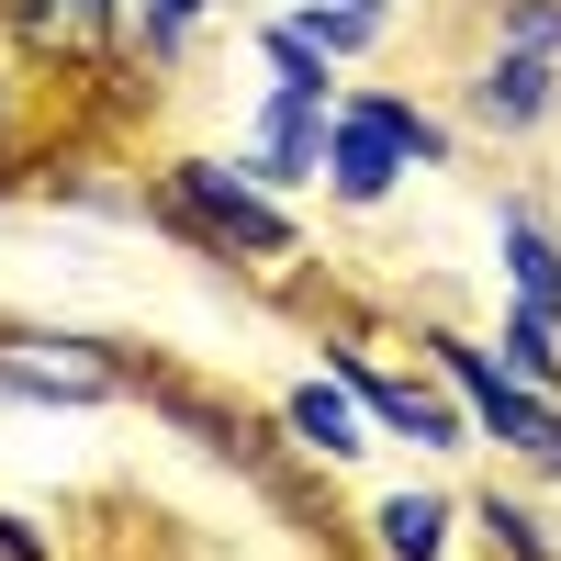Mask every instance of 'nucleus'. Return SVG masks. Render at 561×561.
Segmentation results:
<instances>
[{"label":"nucleus","instance_id":"4","mask_svg":"<svg viewBox=\"0 0 561 561\" xmlns=\"http://www.w3.org/2000/svg\"><path fill=\"white\" fill-rule=\"evenodd\" d=\"M415 348H427V359H438V382H449L460 404H472V438H483V449H505L517 472H528V460L550 449V427H561V393L517 382V370H505L483 337H460V325H427Z\"/></svg>","mask_w":561,"mask_h":561},{"label":"nucleus","instance_id":"3","mask_svg":"<svg viewBox=\"0 0 561 561\" xmlns=\"http://www.w3.org/2000/svg\"><path fill=\"white\" fill-rule=\"evenodd\" d=\"M0 404L102 415V404H135V359L90 325H0Z\"/></svg>","mask_w":561,"mask_h":561},{"label":"nucleus","instance_id":"12","mask_svg":"<svg viewBox=\"0 0 561 561\" xmlns=\"http://www.w3.org/2000/svg\"><path fill=\"white\" fill-rule=\"evenodd\" d=\"M449 528H460V505L427 494V483H404V494L370 505V550L382 561H449Z\"/></svg>","mask_w":561,"mask_h":561},{"label":"nucleus","instance_id":"20","mask_svg":"<svg viewBox=\"0 0 561 561\" xmlns=\"http://www.w3.org/2000/svg\"><path fill=\"white\" fill-rule=\"evenodd\" d=\"M528 483H561V427H550V449L528 460Z\"/></svg>","mask_w":561,"mask_h":561},{"label":"nucleus","instance_id":"9","mask_svg":"<svg viewBox=\"0 0 561 561\" xmlns=\"http://www.w3.org/2000/svg\"><path fill=\"white\" fill-rule=\"evenodd\" d=\"M494 280H505V304L561 314V225H550L528 192H505V203H494Z\"/></svg>","mask_w":561,"mask_h":561},{"label":"nucleus","instance_id":"15","mask_svg":"<svg viewBox=\"0 0 561 561\" xmlns=\"http://www.w3.org/2000/svg\"><path fill=\"white\" fill-rule=\"evenodd\" d=\"M472 528H483V550L494 561H561V539H550V517H539V505L528 494H472Z\"/></svg>","mask_w":561,"mask_h":561},{"label":"nucleus","instance_id":"10","mask_svg":"<svg viewBox=\"0 0 561 561\" xmlns=\"http://www.w3.org/2000/svg\"><path fill=\"white\" fill-rule=\"evenodd\" d=\"M280 438H293L304 460H359L370 449V404L337 382V370H304V382L280 393Z\"/></svg>","mask_w":561,"mask_h":561},{"label":"nucleus","instance_id":"18","mask_svg":"<svg viewBox=\"0 0 561 561\" xmlns=\"http://www.w3.org/2000/svg\"><path fill=\"white\" fill-rule=\"evenodd\" d=\"M494 45H539V57H561V0H494Z\"/></svg>","mask_w":561,"mask_h":561},{"label":"nucleus","instance_id":"5","mask_svg":"<svg viewBox=\"0 0 561 561\" xmlns=\"http://www.w3.org/2000/svg\"><path fill=\"white\" fill-rule=\"evenodd\" d=\"M0 34L23 45V68L45 90H102V79H147L124 57V0H0Z\"/></svg>","mask_w":561,"mask_h":561},{"label":"nucleus","instance_id":"19","mask_svg":"<svg viewBox=\"0 0 561 561\" xmlns=\"http://www.w3.org/2000/svg\"><path fill=\"white\" fill-rule=\"evenodd\" d=\"M0 561H57V528L23 517V505H0Z\"/></svg>","mask_w":561,"mask_h":561},{"label":"nucleus","instance_id":"11","mask_svg":"<svg viewBox=\"0 0 561 561\" xmlns=\"http://www.w3.org/2000/svg\"><path fill=\"white\" fill-rule=\"evenodd\" d=\"M248 45H259V68H270V90H293V102H314V113H337L348 90H337V57L293 23V12H270V23H248Z\"/></svg>","mask_w":561,"mask_h":561},{"label":"nucleus","instance_id":"7","mask_svg":"<svg viewBox=\"0 0 561 561\" xmlns=\"http://www.w3.org/2000/svg\"><path fill=\"white\" fill-rule=\"evenodd\" d=\"M460 102H472L483 135H539L561 113V57H539V45H483V68L460 79Z\"/></svg>","mask_w":561,"mask_h":561},{"label":"nucleus","instance_id":"13","mask_svg":"<svg viewBox=\"0 0 561 561\" xmlns=\"http://www.w3.org/2000/svg\"><path fill=\"white\" fill-rule=\"evenodd\" d=\"M203 23H214V0H124V57L147 79H169V68H192Z\"/></svg>","mask_w":561,"mask_h":561},{"label":"nucleus","instance_id":"8","mask_svg":"<svg viewBox=\"0 0 561 561\" xmlns=\"http://www.w3.org/2000/svg\"><path fill=\"white\" fill-rule=\"evenodd\" d=\"M325 124L337 113H314V102H293V90H259V113H248V135H237V158L270 180V192H325Z\"/></svg>","mask_w":561,"mask_h":561},{"label":"nucleus","instance_id":"16","mask_svg":"<svg viewBox=\"0 0 561 561\" xmlns=\"http://www.w3.org/2000/svg\"><path fill=\"white\" fill-rule=\"evenodd\" d=\"M494 348H505V370H517V382L561 393V314H528V304H505V325H494Z\"/></svg>","mask_w":561,"mask_h":561},{"label":"nucleus","instance_id":"14","mask_svg":"<svg viewBox=\"0 0 561 561\" xmlns=\"http://www.w3.org/2000/svg\"><path fill=\"white\" fill-rule=\"evenodd\" d=\"M34 90H45V79L23 68V45L0 34V203L45 180V147H34V124H23V102H34Z\"/></svg>","mask_w":561,"mask_h":561},{"label":"nucleus","instance_id":"1","mask_svg":"<svg viewBox=\"0 0 561 561\" xmlns=\"http://www.w3.org/2000/svg\"><path fill=\"white\" fill-rule=\"evenodd\" d=\"M147 225H169V237L203 248V259L270 270V280L304 259V214L280 203L248 158H158V180H147Z\"/></svg>","mask_w":561,"mask_h":561},{"label":"nucleus","instance_id":"6","mask_svg":"<svg viewBox=\"0 0 561 561\" xmlns=\"http://www.w3.org/2000/svg\"><path fill=\"white\" fill-rule=\"evenodd\" d=\"M325 370L370 404V427L382 438H415V449H472V404H460L449 382H415V370L382 359V337H359V325H337L325 337Z\"/></svg>","mask_w":561,"mask_h":561},{"label":"nucleus","instance_id":"2","mask_svg":"<svg viewBox=\"0 0 561 561\" xmlns=\"http://www.w3.org/2000/svg\"><path fill=\"white\" fill-rule=\"evenodd\" d=\"M404 169H460V124L404 102V90H348L337 124H325V203L382 214L404 192Z\"/></svg>","mask_w":561,"mask_h":561},{"label":"nucleus","instance_id":"17","mask_svg":"<svg viewBox=\"0 0 561 561\" xmlns=\"http://www.w3.org/2000/svg\"><path fill=\"white\" fill-rule=\"evenodd\" d=\"M293 23H304L325 57L348 68V57H370V45H382V23H393V12H359V0H293Z\"/></svg>","mask_w":561,"mask_h":561}]
</instances>
